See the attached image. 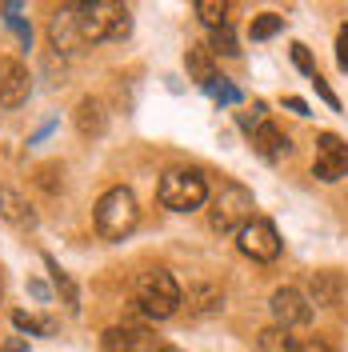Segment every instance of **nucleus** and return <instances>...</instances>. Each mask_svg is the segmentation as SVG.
Wrapping results in <instances>:
<instances>
[{"label":"nucleus","instance_id":"7","mask_svg":"<svg viewBox=\"0 0 348 352\" xmlns=\"http://www.w3.org/2000/svg\"><path fill=\"white\" fill-rule=\"evenodd\" d=\"M312 176L325 180V184H336V180H345L348 176V144L336 136V132H320V136H316Z\"/></svg>","mask_w":348,"mask_h":352},{"label":"nucleus","instance_id":"13","mask_svg":"<svg viewBox=\"0 0 348 352\" xmlns=\"http://www.w3.org/2000/svg\"><path fill=\"white\" fill-rule=\"evenodd\" d=\"M72 120H76L80 136H105V129H109V112H105V104L96 96H85L76 104V112H72Z\"/></svg>","mask_w":348,"mask_h":352},{"label":"nucleus","instance_id":"33","mask_svg":"<svg viewBox=\"0 0 348 352\" xmlns=\"http://www.w3.org/2000/svg\"><path fill=\"white\" fill-rule=\"evenodd\" d=\"M153 352H180V349H176V344H156Z\"/></svg>","mask_w":348,"mask_h":352},{"label":"nucleus","instance_id":"18","mask_svg":"<svg viewBox=\"0 0 348 352\" xmlns=\"http://www.w3.org/2000/svg\"><path fill=\"white\" fill-rule=\"evenodd\" d=\"M193 8H196V16H200V24L213 28V32L228 24V4H224V0H196Z\"/></svg>","mask_w":348,"mask_h":352},{"label":"nucleus","instance_id":"19","mask_svg":"<svg viewBox=\"0 0 348 352\" xmlns=\"http://www.w3.org/2000/svg\"><path fill=\"white\" fill-rule=\"evenodd\" d=\"M44 264H48V272H52V285H56V292H65V305H68V312H76V285L68 280V272L61 268V264L52 261V256H44Z\"/></svg>","mask_w":348,"mask_h":352},{"label":"nucleus","instance_id":"5","mask_svg":"<svg viewBox=\"0 0 348 352\" xmlns=\"http://www.w3.org/2000/svg\"><path fill=\"white\" fill-rule=\"evenodd\" d=\"M140 220V208H136V197L129 188H109L105 197L96 200V232L105 241H124Z\"/></svg>","mask_w":348,"mask_h":352},{"label":"nucleus","instance_id":"10","mask_svg":"<svg viewBox=\"0 0 348 352\" xmlns=\"http://www.w3.org/2000/svg\"><path fill=\"white\" fill-rule=\"evenodd\" d=\"M28 92H32L28 68L21 60H12V56H4L0 60V104L4 109H21L24 100H28Z\"/></svg>","mask_w":348,"mask_h":352},{"label":"nucleus","instance_id":"11","mask_svg":"<svg viewBox=\"0 0 348 352\" xmlns=\"http://www.w3.org/2000/svg\"><path fill=\"white\" fill-rule=\"evenodd\" d=\"M345 296V280L336 272H312L308 276V305H320V308H336Z\"/></svg>","mask_w":348,"mask_h":352},{"label":"nucleus","instance_id":"24","mask_svg":"<svg viewBox=\"0 0 348 352\" xmlns=\"http://www.w3.org/2000/svg\"><path fill=\"white\" fill-rule=\"evenodd\" d=\"M268 124V109H264L261 100L252 104V112H240V129L244 132H257V129H264Z\"/></svg>","mask_w":348,"mask_h":352},{"label":"nucleus","instance_id":"23","mask_svg":"<svg viewBox=\"0 0 348 352\" xmlns=\"http://www.w3.org/2000/svg\"><path fill=\"white\" fill-rule=\"evenodd\" d=\"M12 324L21 332H36V336H48V332H52L48 320H36V316H28V312H12Z\"/></svg>","mask_w":348,"mask_h":352},{"label":"nucleus","instance_id":"20","mask_svg":"<svg viewBox=\"0 0 348 352\" xmlns=\"http://www.w3.org/2000/svg\"><path fill=\"white\" fill-rule=\"evenodd\" d=\"M281 28H284V16H276V12H261L257 21L248 24V36H252V41H272Z\"/></svg>","mask_w":348,"mask_h":352},{"label":"nucleus","instance_id":"9","mask_svg":"<svg viewBox=\"0 0 348 352\" xmlns=\"http://www.w3.org/2000/svg\"><path fill=\"white\" fill-rule=\"evenodd\" d=\"M272 320H276V329H305L308 320H312V305H308L305 296L296 292V288H276L272 292Z\"/></svg>","mask_w":348,"mask_h":352},{"label":"nucleus","instance_id":"26","mask_svg":"<svg viewBox=\"0 0 348 352\" xmlns=\"http://www.w3.org/2000/svg\"><path fill=\"white\" fill-rule=\"evenodd\" d=\"M292 65L301 68L305 76H316V65H312V56H308V48H305V44H292Z\"/></svg>","mask_w":348,"mask_h":352},{"label":"nucleus","instance_id":"25","mask_svg":"<svg viewBox=\"0 0 348 352\" xmlns=\"http://www.w3.org/2000/svg\"><path fill=\"white\" fill-rule=\"evenodd\" d=\"M208 92H213L217 100H224V104H237V100H240V92L232 85H224V76H217V80L208 85Z\"/></svg>","mask_w":348,"mask_h":352},{"label":"nucleus","instance_id":"17","mask_svg":"<svg viewBox=\"0 0 348 352\" xmlns=\"http://www.w3.org/2000/svg\"><path fill=\"white\" fill-rule=\"evenodd\" d=\"M257 352H301V340L292 336L288 329H264L261 336H257Z\"/></svg>","mask_w":348,"mask_h":352},{"label":"nucleus","instance_id":"27","mask_svg":"<svg viewBox=\"0 0 348 352\" xmlns=\"http://www.w3.org/2000/svg\"><path fill=\"white\" fill-rule=\"evenodd\" d=\"M336 65L348 72V24H340V28H336Z\"/></svg>","mask_w":348,"mask_h":352},{"label":"nucleus","instance_id":"14","mask_svg":"<svg viewBox=\"0 0 348 352\" xmlns=\"http://www.w3.org/2000/svg\"><path fill=\"white\" fill-rule=\"evenodd\" d=\"M0 217L8 224H17V228H36V212L17 188H0Z\"/></svg>","mask_w":348,"mask_h":352},{"label":"nucleus","instance_id":"21","mask_svg":"<svg viewBox=\"0 0 348 352\" xmlns=\"http://www.w3.org/2000/svg\"><path fill=\"white\" fill-rule=\"evenodd\" d=\"M188 305L196 312H217V308H224V292L220 288H193L188 292Z\"/></svg>","mask_w":348,"mask_h":352},{"label":"nucleus","instance_id":"3","mask_svg":"<svg viewBox=\"0 0 348 352\" xmlns=\"http://www.w3.org/2000/svg\"><path fill=\"white\" fill-rule=\"evenodd\" d=\"M136 305L144 308V316L153 320H168L180 308V285L173 280L168 268H149L136 276Z\"/></svg>","mask_w":348,"mask_h":352},{"label":"nucleus","instance_id":"30","mask_svg":"<svg viewBox=\"0 0 348 352\" xmlns=\"http://www.w3.org/2000/svg\"><path fill=\"white\" fill-rule=\"evenodd\" d=\"M301 352H332V344H328L325 336H312V340H305V344H301Z\"/></svg>","mask_w":348,"mask_h":352},{"label":"nucleus","instance_id":"1","mask_svg":"<svg viewBox=\"0 0 348 352\" xmlns=\"http://www.w3.org/2000/svg\"><path fill=\"white\" fill-rule=\"evenodd\" d=\"M80 12V28H85L88 44L100 41H124L132 32V12L116 0H92V4H76Z\"/></svg>","mask_w":348,"mask_h":352},{"label":"nucleus","instance_id":"15","mask_svg":"<svg viewBox=\"0 0 348 352\" xmlns=\"http://www.w3.org/2000/svg\"><path fill=\"white\" fill-rule=\"evenodd\" d=\"M100 344H105V352H153L140 329H109Z\"/></svg>","mask_w":348,"mask_h":352},{"label":"nucleus","instance_id":"22","mask_svg":"<svg viewBox=\"0 0 348 352\" xmlns=\"http://www.w3.org/2000/svg\"><path fill=\"white\" fill-rule=\"evenodd\" d=\"M213 52H220V56H237V52H240V48H237V32H232L228 24L213 32Z\"/></svg>","mask_w":348,"mask_h":352},{"label":"nucleus","instance_id":"6","mask_svg":"<svg viewBox=\"0 0 348 352\" xmlns=\"http://www.w3.org/2000/svg\"><path fill=\"white\" fill-rule=\"evenodd\" d=\"M237 248L248 256V261L268 264V261H276V256H281V236H276L272 220H257V217H252L237 232Z\"/></svg>","mask_w":348,"mask_h":352},{"label":"nucleus","instance_id":"29","mask_svg":"<svg viewBox=\"0 0 348 352\" xmlns=\"http://www.w3.org/2000/svg\"><path fill=\"white\" fill-rule=\"evenodd\" d=\"M56 173H61L56 164H44V168H41V184L48 188V192H56Z\"/></svg>","mask_w":348,"mask_h":352},{"label":"nucleus","instance_id":"12","mask_svg":"<svg viewBox=\"0 0 348 352\" xmlns=\"http://www.w3.org/2000/svg\"><path fill=\"white\" fill-rule=\"evenodd\" d=\"M252 148H257L268 164H276V160H284V156L292 153V140H288L276 124H264V129L252 132Z\"/></svg>","mask_w":348,"mask_h":352},{"label":"nucleus","instance_id":"31","mask_svg":"<svg viewBox=\"0 0 348 352\" xmlns=\"http://www.w3.org/2000/svg\"><path fill=\"white\" fill-rule=\"evenodd\" d=\"M284 104H288V109H292V112H301V116H305V112H308V104H305V100H301V96H288Z\"/></svg>","mask_w":348,"mask_h":352},{"label":"nucleus","instance_id":"16","mask_svg":"<svg viewBox=\"0 0 348 352\" xmlns=\"http://www.w3.org/2000/svg\"><path fill=\"white\" fill-rule=\"evenodd\" d=\"M184 65H188V76H193L200 88H208L217 80V68H213V48H188V56H184Z\"/></svg>","mask_w":348,"mask_h":352},{"label":"nucleus","instance_id":"8","mask_svg":"<svg viewBox=\"0 0 348 352\" xmlns=\"http://www.w3.org/2000/svg\"><path fill=\"white\" fill-rule=\"evenodd\" d=\"M48 36H52V48H56V52H65V56L85 52L88 41H85V28H80V12H76V4H68V8H61V12L52 16Z\"/></svg>","mask_w":348,"mask_h":352},{"label":"nucleus","instance_id":"28","mask_svg":"<svg viewBox=\"0 0 348 352\" xmlns=\"http://www.w3.org/2000/svg\"><path fill=\"white\" fill-rule=\"evenodd\" d=\"M312 85H316V92H320V100H325L328 109H340V100H336V92L325 85V76H312Z\"/></svg>","mask_w":348,"mask_h":352},{"label":"nucleus","instance_id":"4","mask_svg":"<svg viewBox=\"0 0 348 352\" xmlns=\"http://www.w3.org/2000/svg\"><path fill=\"white\" fill-rule=\"evenodd\" d=\"M156 200L168 208V212H193L208 200V184L196 168H173V173L160 176L156 184Z\"/></svg>","mask_w":348,"mask_h":352},{"label":"nucleus","instance_id":"2","mask_svg":"<svg viewBox=\"0 0 348 352\" xmlns=\"http://www.w3.org/2000/svg\"><path fill=\"white\" fill-rule=\"evenodd\" d=\"M252 192L237 184V180H220V188L208 200V224L217 232H240L248 220H252Z\"/></svg>","mask_w":348,"mask_h":352},{"label":"nucleus","instance_id":"32","mask_svg":"<svg viewBox=\"0 0 348 352\" xmlns=\"http://www.w3.org/2000/svg\"><path fill=\"white\" fill-rule=\"evenodd\" d=\"M4 352H28V344H24V340H12V344H8Z\"/></svg>","mask_w":348,"mask_h":352}]
</instances>
